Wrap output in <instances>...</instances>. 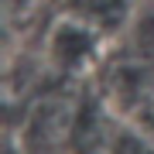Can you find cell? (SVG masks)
Listing matches in <instances>:
<instances>
[{"mask_svg":"<svg viewBox=\"0 0 154 154\" xmlns=\"http://www.w3.org/2000/svg\"><path fill=\"white\" fill-rule=\"evenodd\" d=\"M99 48V31L93 21H82V17H62V21L51 28V41H48V51H51V62L65 72H75L89 65V58L96 55Z\"/></svg>","mask_w":154,"mask_h":154,"instance_id":"1","label":"cell"}]
</instances>
